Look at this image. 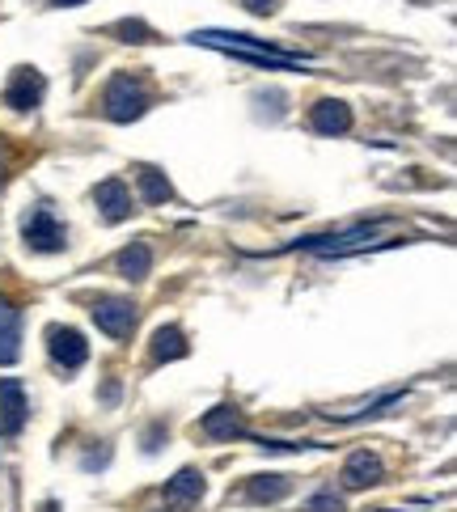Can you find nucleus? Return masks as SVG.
<instances>
[{
  "mask_svg": "<svg viewBox=\"0 0 457 512\" xmlns=\"http://www.w3.org/2000/svg\"><path fill=\"white\" fill-rule=\"evenodd\" d=\"M199 432L212 436V441H233V436H250L246 424H242V415H237L233 407H216L204 415V424H199Z\"/></svg>",
  "mask_w": 457,
  "mask_h": 512,
  "instance_id": "ddd939ff",
  "label": "nucleus"
},
{
  "mask_svg": "<svg viewBox=\"0 0 457 512\" xmlns=\"http://www.w3.org/2000/svg\"><path fill=\"white\" fill-rule=\"evenodd\" d=\"M56 9H77V5H85V0H51Z\"/></svg>",
  "mask_w": 457,
  "mask_h": 512,
  "instance_id": "412c9836",
  "label": "nucleus"
},
{
  "mask_svg": "<svg viewBox=\"0 0 457 512\" xmlns=\"http://www.w3.org/2000/svg\"><path fill=\"white\" fill-rule=\"evenodd\" d=\"M115 271L123 280H144L153 271V250L149 242H132L127 250H119V259H115Z\"/></svg>",
  "mask_w": 457,
  "mask_h": 512,
  "instance_id": "2eb2a0df",
  "label": "nucleus"
},
{
  "mask_svg": "<svg viewBox=\"0 0 457 512\" xmlns=\"http://www.w3.org/2000/svg\"><path fill=\"white\" fill-rule=\"evenodd\" d=\"M288 479L284 474H259V479H250V491L246 496L254 500V504H271V500H280V496H288Z\"/></svg>",
  "mask_w": 457,
  "mask_h": 512,
  "instance_id": "a211bd4d",
  "label": "nucleus"
},
{
  "mask_svg": "<svg viewBox=\"0 0 457 512\" xmlns=\"http://www.w3.org/2000/svg\"><path fill=\"white\" fill-rule=\"evenodd\" d=\"M17 356H22V309L0 297V364H13Z\"/></svg>",
  "mask_w": 457,
  "mask_h": 512,
  "instance_id": "9b49d317",
  "label": "nucleus"
},
{
  "mask_svg": "<svg viewBox=\"0 0 457 512\" xmlns=\"http://www.w3.org/2000/svg\"><path fill=\"white\" fill-rule=\"evenodd\" d=\"M47 352L56 364H64V369H81V364L89 360V343L81 331H72V326H51L47 331Z\"/></svg>",
  "mask_w": 457,
  "mask_h": 512,
  "instance_id": "0eeeda50",
  "label": "nucleus"
},
{
  "mask_svg": "<svg viewBox=\"0 0 457 512\" xmlns=\"http://www.w3.org/2000/svg\"><path fill=\"white\" fill-rule=\"evenodd\" d=\"M242 5H246L250 13H259V17H267V13H276V0H242Z\"/></svg>",
  "mask_w": 457,
  "mask_h": 512,
  "instance_id": "6ab92c4d",
  "label": "nucleus"
},
{
  "mask_svg": "<svg viewBox=\"0 0 457 512\" xmlns=\"http://www.w3.org/2000/svg\"><path fill=\"white\" fill-rule=\"evenodd\" d=\"M149 102H153V94L140 77H132V72H115L111 85H106V94H102V111L115 123H132V119H140L144 111H149Z\"/></svg>",
  "mask_w": 457,
  "mask_h": 512,
  "instance_id": "f03ea898",
  "label": "nucleus"
},
{
  "mask_svg": "<svg viewBox=\"0 0 457 512\" xmlns=\"http://www.w3.org/2000/svg\"><path fill=\"white\" fill-rule=\"evenodd\" d=\"M191 352V343H187V335L178 331V326H161V331L153 335V360L161 364V360H182Z\"/></svg>",
  "mask_w": 457,
  "mask_h": 512,
  "instance_id": "dca6fc26",
  "label": "nucleus"
},
{
  "mask_svg": "<svg viewBox=\"0 0 457 512\" xmlns=\"http://www.w3.org/2000/svg\"><path fill=\"white\" fill-rule=\"evenodd\" d=\"M89 314H94L98 331L111 335V339H127V335L136 331V305L127 301V297H98Z\"/></svg>",
  "mask_w": 457,
  "mask_h": 512,
  "instance_id": "39448f33",
  "label": "nucleus"
},
{
  "mask_svg": "<svg viewBox=\"0 0 457 512\" xmlns=\"http://www.w3.org/2000/svg\"><path fill=\"white\" fill-rule=\"evenodd\" d=\"M94 204L102 208V216H106L111 225L127 221V216L136 212V199H132V191H127V182H123V178H106V182H98V187H94Z\"/></svg>",
  "mask_w": 457,
  "mask_h": 512,
  "instance_id": "6e6552de",
  "label": "nucleus"
},
{
  "mask_svg": "<svg viewBox=\"0 0 457 512\" xmlns=\"http://www.w3.org/2000/svg\"><path fill=\"white\" fill-rule=\"evenodd\" d=\"M309 508H314V512H331V508H335V512H339V496H318Z\"/></svg>",
  "mask_w": 457,
  "mask_h": 512,
  "instance_id": "aec40b11",
  "label": "nucleus"
},
{
  "mask_svg": "<svg viewBox=\"0 0 457 512\" xmlns=\"http://www.w3.org/2000/svg\"><path fill=\"white\" fill-rule=\"evenodd\" d=\"M136 182H140V191H144V204H166V199L174 195L170 178L161 174V170H153V166H144V170L136 174Z\"/></svg>",
  "mask_w": 457,
  "mask_h": 512,
  "instance_id": "f3484780",
  "label": "nucleus"
},
{
  "mask_svg": "<svg viewBox=\"0 0 457 512\" xmlns=\"http://www.w3.org/2000/svg\"><path fill=\"white\" fill-rule=\"evenodd\" d=\"M195 43L229 51V56H242L250 64H271V68H305L309 64L301 51H284V47H271L263 39H250V34H229V30H199Z\"/></svg>",
  "mask_w": 457,
  "mask_h": 512,
  "instance_id": "f257e3e1",
  "label": "nucleus"
},
{
  "mask_svg": "<svg viewBox=\"0 0 457 512\" xmlns=\"http://www.w3.org/2000/svg\"><path fill=\"white\" fill-rule=\"evenodd\" d=\"M26 411H30V407H26L22 381L5 377V381H0V432H5V436H17V432H22Z\"/></svg>",
  "mask_w": 457,
  "mask_h": 512,
  "instance_id": "1a4fd4ad",
  "label": "nucleus"
},
{
  "mask_svg": "<svg viewBox=\"0 0 457 512\" xmlns=\"http://www.w3.org/2000/svg\"><path fill=\"white\" fill-rule=\"evenodd\" d=\"M47 94V81L39 68H13V77L5 85V106H13V111H34V106L43 102Z\"/></svg>",
  "mask_w": 457,
  "mask_h": 512,
  "instance_id": "423d86ee",
  "label": "nucleus"
},
{
  "mask_svg": "<svg viewBox=\"0 0 457 512\" xmlns=\"http://www.w3.org/2000/svg\"><path fill=\"white\" fill-rule=\"evenodd\" d=\"M0 182H5V149H0Z\"/></svg>",
  "mask_w": 457,
  "mask_h": 512,
  "instance_id": "4be33fe9",
  "label": "nucleus"
},
{
  "mask_svg": "<svg viewBox=\"0 0 457 512\" xmlns=\"http://www.w3.org/2000/svg\"><path fill=\"white\" fill-rule=\"evenodd\" d=\"M199 496H204V474L199 470H178L166 483V504L187 508V504H199Z\"/></svg>",
  "mask_w": 457,
  "mask_h": 512,
  "instance_id": "4468645a",
  "label": "nucleus"
},
{
  "mask_svg": "<svg viewBox=\"0 0 457 512\" xmlns=\"http://www.w3.org/2000/svg\"><path fill=\"white\" fill-rule=\"evenodd\" d=\"M309 127H314L318 136H343L347 127H352V106L347 102H318L314 111H309Z\"/></svg>",
  "mask_w": 457,
  "mask_h": 512,
  "instance_id": "f8f14e48",
  "label": "nucleus"
},
{
  "mask_svg": "<svg viewBox=\"0 0 457 512\" xmlns=\"http://www.w3.org/2000/svg\"><path fill=\"white\" fill-rule=\"evenodd\" d=\"M381 479H386V466H381V457L369 453V449H356V453L343 462V487L360 491V487H373V483H381Z\"/></svg>",
  "mask_w": 457,
  "mask_h": 512,
  "instance_id": "9d476101",
  "label": "nucleus"
},
{
  "mask_svg": "<svg viewBox=\"0 0 457 512\" xmlns=\"http://www.w3.org/2000/svg\"><path fill=\"white\" fill-rule=\"evenodd\" d=\"M22 242L39 254H56L68 246V229L56 221V212L51 208H30L26 221H22Z\"/></svg>",
  "mask_w": 457,
  "mask_h": 512,
  "instance_id": "7ed1b4c3",
  "label": "nucleus"
},
{
  "mask_svg": "<svg viewBox=\"0 0 457 512\" xmlns=\"http://www.w3.org/2000/svg\"><path fill=\"white\" fill-rule=\"evenodd\" d=\"M386 229V221H373V225H352V229H339V233H322V237H305L301 250H314V254H352L373 246V237Z\"/></svg>",
  "mask_w": 457,
  "mask_h": 512,
  "instance_id": "20e7f679",
  "label": "nucleus"
}]
</instances>
